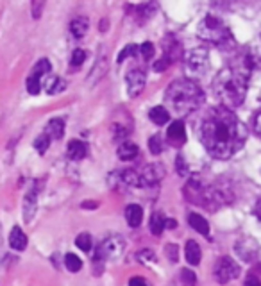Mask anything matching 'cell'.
Masks as SVG:
<instances>
[{
    "mask_svg": "<svg viewBox=\"0 0 261 286\" xmlns=\"http://www.w3.org/2000/svg\"><path fill=\"white\" fill-rule=\"evenodd\" d=\"M130 131H133V129H130V124H122V122H118V120L111 124V133H113V136L118 140L129 136Z\"/></svg>",
    "mask_w": 261,
    "mask_h": 286,
    "instance_id": "cb8c5ba5",
    "label": "cell"
},
{
    "mask_svg": "<svg viewBox=\"0 0 261 286\" xmlns=\"http://www.w3.org/2000/svg\"><path fill=\"white\" fill-rule=\"evenodd\" d=\"M45 133L52 140H61L64 135V122L61 120V118H54V120H50L49 124H47Z\"/></svg>",
    "mask_w": 261,
    "mask_h": 286,
    "instance_id": "ffe728a7",
    "label": "cell"
},
{
    "mask_svg": "<svg viewBox=\"0 0 261 286\" xmlns=\"http://www.w3.org/2000/svg\"><path fill=\"white\" fill-rule=\"evenodd\" d=\"M244 286H261V265L254 267V269L247 274Z\"/></svg>",
    "mask_w": 261,
    "mask_h": 286,
    "instance_id": "83f0119b",
    "label": "cell"
},
{
    "mask_svg": "<svg viewBox=\"0 0 261 286\" xmlns=\"http://www.w3.org/2000/svg\"><path fill=\"white\" fill-rule=\"evenodd\" d=\"M197 34L201 39L211 43V45L220 47V49H229L234 43L229 27L224 24L222 18L215 16V14H206L202 18V21L199 24Z\"/></svg>",
    "mask_w": 261,
    "mask_h": 286,
    "instance_id": "277c9868",
    "label": "cell"
},
{
    "mask_svg": "<svg viewBox=\"0 0 261 286\" xmlns=\"http://www.w3.org/2000/svg\"><path fill=\"white\" fill-rule=\"evenodd\" d=\"M133 9H136L140 20L145 21L147 18H150L152 14H154V11L158 9V6H156V4H141V6H136V7H133Z\"/></svg>",
    "mask_w": 261,
    "mask_h": 286,
    "instance_id": "d4e9b609",
    "label": "cell"
},
{
    "mask_svg": "<svg viewBox=\"0 0 261 286\" xmlns=\"http://www.w3.org/2000/svg\"><path fill=\"white\" fill-rule=\"evenodd\" d=\"M43 7H45V2H34V4H32V16L39 18V14H41Z\"/></svg>",
    "mask_w": 261,
    "mask_h": 286,
    "instance_id": "b9f144b4",
    "label": "cell"
},
{
    "mask_svg": "<svg viewBox=\"0 0 261 286\" xmlns=\"http://www.w3.org/2000/svg\"><path fill=\"white\" fill-rule=\"evenodd\" d=\"M165 251H166V256H168V259H170V261H173V263H176V261H177V245H172V244H170V245H166V249H165Z\"/></svg>",
    "mask_w": 261,
    "mask_h": 286,
    "instance_id": "ab89813d",
    "label": "cell"
},
{
    "mask_svg": "<svg viewBox=\"0 0 261 286\" xmlns=\"http://www.w3.org/2000/svg\"><path fill=\"white\" fill-rule=\"evenodd\" d=\"M84 59H86V52L84 50H81V49H77V50H74V54H72V67H81L82 63H84Z\"/></svg>",
    "mask_w": 261,
    "mask_h": 286,
    "instance_id": "e575fe53",
    "label": "cell"
},
{
    "mask_svg": "<svg viewBox=\"0 0 261 286\" xmlns=\"http://www.w3.org/2000/svg\"><path fill=\"white\" fill-rule=\"evenodd\" d=\"M50 136L47 135V133H43V135H39L38 138L34 140V148L39 152V154H45L47 150H49V145H50Z\"/></svg>",
    "mask_w": 261,
    "mask_h": 286,
    "instance_id": "f1b7e54d",
    "label": "cell"
},
{
    "mask_svg": "<svg viewBox=\"0 0 261 286\" xmlns=\"http://www.w3.org/2000/svg\"><path fill=\"white\" fill-rule=\"evenodd\" d=\"M254 131H256V135L261 138V111L256 115V118H254Z\"/></svg>",
    "mask_w": 261,
    "mask_h": 286,
    "instance_id": "7bdbcfd3",
    "label": "cell"
},
{
    "mask_svg": "<svg viewBox=\"0 0 261 286\" xmlns=\"http://www.w3.org/2000/svg\"><path fill=\"white\" fill-rule=\"evenodd\" d=\"M140 54L145 61H148L150 57H154V45L150 41H145L143 45L140 47Z\"/></svg>",
    "mask_w": 261,
    "mask_h": 286,
    "instance_id": "836d02e7",
    "label": "cell"
},
{
    "mask_svg": "<svg viewBox=\"0 0 261 286\" xmlns=\"http://www.w3.org/2000/svg\"><path fill=\"white\" fill-rule=\"evenodd\" d=\"M254 215L258 216V220H261V197L258 199V202L254 206Z\"/></svg>",
    "mask_w": 261,
    "mask_h": 286,
    "instance_id": "ee69618b",
    "label": "cell"
},
{
    "mask_svg": "<svg viewBox=\"0 0 261 286\" xmlns=\"http://www.w3.org/2000/svg\"><path fill=\"white\" fill-rule=\"evenodd\" d=\"M188 224H190L191 229H195L197 233L204 234V236H208L209 234V224L206 222L204 216L197 215V213H190V216H188Z\"/></svg>",
    "mask_w": 261,
    "mask_h": 286,
    "instance_id": "ac0fdd59",
    "label": "cell"
},
{
    "mask_svg": "<svg viewBox=\"0 0 261 286\" xmlns=\"http://www.w3.org/2000/svg\"><path fill=\"white\" fill-rule=\"evenodd\" d=\"M166 136H168V142L173 145V147H181V145L186 143V131H184V124L183 120H176L172 122V125L166 131Z\"/></svg>",
    "mask_w": 261,
    "mask_h": 286,
    "instance_id": "7c38bea8",
    "label": "cell"
},
{
    "mask_svg": "<svg viewBox=\"0 0 261 286\" xmlns=\"http://www.w3.org/2000/svg\"><path fill=\"white\" fill-rule=\"evenodd\" d=\"M88 27H90L88 18L77 16L75 20H72V24H70V32H72V36H74V38L81 39L82 36H86V32H88Z\"/></svg>",
    "mask_w": 261,
    "mask_h": 286,
    "instance_id": "9a60e30c",
    "label": "cell"
},
{
    "mask_svg": "<svg viewBox=\"0 0 261 286\" xmlns=\"http://www.w3.org/2000/svg\"><path fill=\"white\" fill-rule=\"evenodd\" d=\"M195 281H197V277H195V274L191 270L188 269L181 270V283L184 286H195Z\"/></svg>",
    "mask_w": 261,
    "mask_h": 286,
    "instance_id": "d6a6232c",
    "label": "cell"
},
{
    "mask_svg": "<svg viewBox=\"0 0 261 286\" xmlns=\"http://www.w3.org/2000/svg\"><path fill=\"white\" fill-rule=\"evenodd\" d=\"M165 177V166L161 163H150L140 172V188L154 186Z\"/></svg>",
    "mask_w": 261,
    "mask_h": 286,
    "instance_id": "ba28073f",
    "label": "cell"
},
{
    "mask_svg": "<svg viewBox=\"0 0 261 286\" xmlns=\"http://www.w3.org/2000/svg\"><path fill=\"white\" fill-rule=\"evenodd\" d=\"M136 256H138V261H140V263H148V261H154V259H156L154 252L148 251V249H145V251H140Z\"/></svg>",
    "mask_w": 261,
    "mask_h": 286,
    "instance_id": "d590c367",
    "label": "cell"
},
{
    "mask_svg": "<svg viewBox=\"0 0 261 286\" xmlns=\"http://www.w3.org/2000/svg\"><path fill=\"white\" fill-rule=\"evenodd\" d=\"M134 52H136V45H133V43H130V45H127L124 50H122L120 54H118V63H122V61H125L129 56H133Z\"/></svg>",
    "mask_w": 261,
    "mask_h": 286,
    "instance_id": "8d00e7d4",
    "label": "cell"
},
{
    "mask_svg": "<svg viewBox=\"0 0 261 286\" xmlns=\"http://www.w3.org/2000/svg\"><path fill=\"white\" fill-rule=\"evenodd\" d=\"M50 74V63L47 59H39L38 63L34 64V68H32V74L34 77L41 79L43 75H49Z\"/></svg>",
    "mask_w": 261,
    "mask_h": 286,
    "instance_id": "484cf974",
    "label": "cell"
},
{
    "mask_svg": "<svg viewBox=\"0 0 261 286\" xmlns=\"http://www.w3.org/2000/svg\"><path fill=\"white\" fill-rule=\"evenodd\" d=\"M165 227H166L165 215H163V213H159V211L152 213V216H150V233L156 234V236H159V234L163 233V229H165Z\"/></svg>",
    "mask_w": 261,
    "mask_h": 286,
    "instance_id": "603a6c76",
    "label": "cell"
},
{
    "mask_svg": "<svg viewBox=\"0 0 261 286\" xmlns=\"http://www.w3.org/2000/svg\"><path fill=\"white\" fill-rule=\"evenodd\" d=\"M147 82V74L141 68H133L129 70V74L125 75V84H127V93L129 97H138L145 88Z\"/></svg>",
    "mask_w": 261,
    "mask_h": 286,
    "instance_id": "9c48e42d",
    "label": "cell"
},
{
    "mask_svg": "<svg viewBox=\"0 0 261 286\" xmlns=\"http://www.w3.org/2000/svg\"><path fill=\"white\" fill-rule=\"evenodd\" d=\"M64 267H67L70 272H79V270L82 269V261L81 258H77L75 254H67L64 256Z\"/></svg>",
    "mask_w": 261,
    "mask_h": 286,
    "instance_id": "4316f807",
    "label": "cell"
},
{
    "mask_svg": "<svg viewBox=\"0 0 261 286\" xmlns=\"http://www.w3.org/2000/svg\"><path fill=\"white\" fill-rule=\"evenodd\" d=\"M166 227L173 229V227H177V222H176V220H166Z\"/></svg>",
    "mask_w": 261,
    "mask_h": 286,
    "instance_id": "bcb514c9",
    "label": "cell"
},
{
    "mask_svg": "<svg viewBox=\"0 0 261 286\" xmlns=\"http://www.w3.org/2000/svg\"><path fill=\"white\" fill-rule=\"evenodd\" d=\"M138 152H140V148H138L136 143L124 142L118 147V158H120L122 161H130V159L138 158Z\"/></svg>",
    "mask_w": 261,
    "mask_h": 286,
    "instance_id": "d6986e66",
    "label": "cell"
},
{
    "mask_svg": "<svg viewBox=\"0 0 261 286\" xmlns=\"http://www.w3.org/2000/svg\"><path fill=\"white\" fill-rule=\"evenodd\" d=\"M184 256H186V261L190 263V265H199L201 263V258H202V252H201V247H199V244L195 240H188L186 245H184Z\"/></svg>",
    "mask_w": 261,
    "mask_h": 286,
    "instance_id": "4fadbf2b",
    "label": "cell"
},
{
    "mask_svg": "<svg viewBox=\"0 0 261 286\" xmlns=\"http://www.w3.org/2000/svg\"><path fill=\"white\" fill-rule=\"evenodd\" d=\"M141 218H143V209L138 204H129L127 209H125V220L130 227H138L141 224Z\"/></svg>",
    "mask_w": 261,
    "mask_h": 286,
    "instance_id": "e0dca14e",
    "label": "cell"
},
{
    "mask_svg": "<svg viewBox=\"0 0 261 286\" xmlns=\"http://www.w3.org/2000/svg\"><path fill=\"white\" fill-rule=\"evenodd\" d=\"M209 68V54L206 47H197L191 49L184 56V72L188 79L202 77Z\"/></svg>",
    "mask_w": 261,
    "mask_h": 286,
    "instance_id": "5b68a950",
    "label": "cell"
},
{
    "mask_svg": "<svg viewBox=\"0 0 261 286\" xmlns=\"http://www.w3.org/2000/svg\"><path fill=\"white\" fill-rule=\"evenodd\" d=\"M125 249V240L120 234L110 236L99 245L95 252V261H107V259H117L122 256Z\"/></svg>",
    "mask_w": 261,
    "mask_h": 286,
    "instance_id": "8992f818",
    "label": "cell"
},
{
    "mask_svg": "<svg viewBox=\"0 0 261 286\" xmlns=\"http://www.w3.org/2000/svg\"><path fill=\"white\" fill-rule=\"evenodd\" d=\"M39 90H41V79L34 77V75H29L27 79V92L31 95H38Z\"/></svg>",
    "mask_w": 261,
    "mask_h": 286,
    "instance_id": "4dcf8cb0",
    "label": "cell"
},
{
    "mask_svg": "<svg viewBox=\"0 0 261 286\" xmlns=\"http://www.w3.org/2000/svg\"><path fill=\"white\" fill-rule=\"evenodd\" d=\"M165 100L179 117H186V115L195 113L204 104L206 95L197 82L186 77L177 79L166 88Z\"/></svg>",
    "mask_w": 261,
    "mask_h": 286,
    "instance_id": "3957f363",
    "label": "cell"
},
{
    "mask_svg": "<svg viewBox=\"0 0 261 286\" xmlns=\"http://www.w3.org/2000/svg\"><path fill=\"white\" fill-rule=\"evenodd\" d=\"M177 172H179V175H186L188 173V166H186V163H184V159H183V156H177Z\"/></svg>",
    "mask_w": 261,
    "mask_h": 286,
    "instance_id": "f35d334b",
    "label": "cell"
},
{
    "mask_svg": "<svg viewBox=\"0 0 261 286\" xmlns=\"http://www.w3.org/2000/svg\"><path fill=\"white\" fill-rule=\"evenodd\" d=\"M148 148H150V152L154 156L161 154V152H163V140H161V136H159V135L152 136V138L148 140Z\"/></svg>",
    "mask_w": 261,
    "mask_h": 286,
    "instance_id": "1f68e13d",
    "label": "cell"
},
{
    "mask_svg": "<svg viewBox=\"0 0 261 286\" xmlns=\"http://www.w3.org/2000/svg\"><path fill=\"white\" fill-rule=\"evenodd\" d=\"M199 138L209 156L229 159L247 140V127L231 109L224 106L211 107L199 122Z\"/></svg>",
    "mask_w": 261,
    "mask_h": 286,
    "instance_id": "6da1fadb",
    "label": "cell"
},
{
    "mask_svg": "<svg viewBox=\"0 0 261 286\" xmlns=\"http://www.w3.org/2000/svg\"><path fill=\"white\" fill-rule=\"evenodd\" d=\"M170 64H172V63H170V61L166 59V57H161V59L156 61V63H154V70H156V72H165L166 68L170 67Z\"/></svg>",
    "mask_w": 261,
    "mask_h": 286,
    "instance_id": "74e56055",
    "label": "cell"
},
{
    "mask_svg": "<svg viewBox=\"0 0 261 286\" xmlns=\"http://www.w3.org/2000/svg\"><path fill=\"white\" fill-rule=\"evenodd\" d=\"M252 68H254L252 56L244 54V56H238L229 67L219 72V75L213 81V92L224 107L234 109L244 104Z\"/></svg>",
    "mask_w": 261,
    "mask_h": 286,
    "instance_id": "7a4b0ae2",
    "label": "cell"
},
{
    "mask_svg": "<svg viewBox=\"0 0 261 286\" xmlns=\"http://www.w3.org/2000/svg\"><path fill=\"white\" fill-rule=\"evenodd\" d=\"M238 276H240V267H238V263L234 261L233 258L224 256V258L219 259V263H216V267H215V277L220 284L234 281Z\"/></svg>",
    "mask_w": 261,
    "mask_h": 286,
    "instance_id": "52a82bcc",
    "label": "cell"
},
{
    "mask_svg": "<svg viewBox=\"0 0 261 286\" xmlns=\"http://www.w3.org/2000/svg\"><path fill=\"white\" fill-rule=\"evenodd\" d=\"M129 286H150V283H148L145 277H133V279L129 281Z\"/></svg>",
    "mask_w": 261,
    "mask_h": 286,
    "instance_id": "60d3db41",
    "label": "cell"
},
{
    "mask_svg": "<svg viewBox=\"0 0 261 286\" xmlns=\"http://www.w3.org/2000/svg\"><path fill=\"white\" fill-rule=\"evenodd\" d=\"M75 244H77V247L81 249V251H84V252L92 251V236H90L88 233H81V234H79L77 240H75Z\"/></svg>",
    "mask_w": 261,
    "mask_h": 286,
    "instance_id": "f546056e",
    "label": "cell"
},
{
    "mask_svg": "<svg viewBox=\"0 0 261 286\" xmlns=\"http://www.w3.org/2000/svg\"><path fill=\"white\" fill-rule=\"evenodd\" d=\"M82 208H84V209H95L97 202H82Z\"/></svg>",
    "mask_w": 261,
    "mask_h": 286,
    "instance_id": "f6af8a7d",
    "label": "cell"
},
{
    "mask_svg": "<svg viewBox=\"0 0 261 286\" xmlns=\"http://www.w3.org/2000/svg\"><path fill=\"white\" fill-rule=\"evenodd\" d=\"M163 50H165V56H163V57H166L170 63H176L177 59H181V57L186 56V54L183 52V47H181V43L177 41L173 36H166L165 41H163Z\"/></svg>",
    "mask_w": 261,
    "mask_h": 286,
    "instance_id": "8fae6325",
    "label": "cell"
},
{
    "mask_svg": "<svg viewBox=\"0 0 261 286\" xmlns=\"http://www.w3.org/2000/svg\"><path fill=\"white\" fill-rule=\"evenodd\" d=\"M67 154H68V158H70V159L79 161V159L86 158V154H88V145L79 142V140H74V142L68 143Z\"/></svg>",
    "mask_w": 261,
    "mask_h": 286,
    "instance_id": "5bb4252c",
    "label": "cell"
},
{
    "mask_svg": "<svg viewBox=\"0 0 261 286\" xmlns=\"http://www.w3.org/2000/svg\"><path fill=\"white\" fill-rule=\"evenodd\" d=\"M9 244L14 251H24L27 247V236H25V233L20 227H13V231L9 234Z\"/></svg>",
    "mask_w": 261,
    "mask_h": 286,
    "instance_id": "2e32d148",
    "label": "cell"
},
{
    "mask_svg": "<svg viewBox=\"0 0 261 286\" xmlns=\"http://www.w3.org/2000/svg\"><path fill=\"white\" fill-rule=\"evenodd\" d=\"M148 118H150L156 125H165V124H168L170 115L163 106H158V107H152L150 113H148Z\"/></svg>",
    "mask_w": 261,
    "mask_h": 286,
    "instance_id": "7402d4cb",
    "label": "cell"
},
{
    "mask_svg": "<svg viewBox=\"0 0 261 286\" xmlns=\"http://www.w3.org/2000/svg\"><path fill=\"white\" fill-rule=\"evenodd\" d=\"M43 88H45V92L49 93V95H56V93L64 90V81L61 77H56V75H50L45 81V84H43Z\"/></svg>",
    "mask_w": 261,
    "mask_h": 286,
    "instance_id": "44dd1931",
    "label": "cell"
},
{
    "mask_svg": "<svg viewBox=\"0 0 261 286\" xmlns=\"http://www.w3.org/2000/svg\"><path fill=\"white\" fill-rule=\"evenodd\" d=\"M38 193H39V183H32V186L29 188V191L25 193L24 199V220L25 222H31L32 216L38 208Z\"/></svg>",
    "mask_w": 261,
    "mask_h": 286,
    "instance_id": "30bf717a",
    "label": "cell"
}]
</instances>
